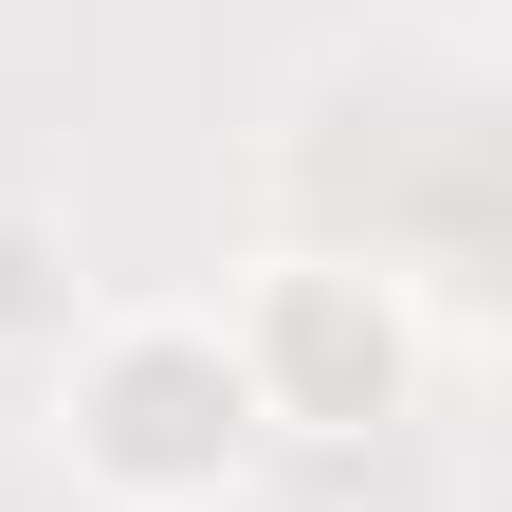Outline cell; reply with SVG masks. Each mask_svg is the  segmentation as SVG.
<instances>
[{
    "label": "cell",
    "mask_w": 512,
    "mask_h": 512,
    "mask_svg": "<svg viewBox=\"0 0 512 512\" xmlns=\"http://www.w3.org/2000/svg\"><path fill=\"white\" fill-rule=\"evenodd\" d=\"M92 330V275H74V238H55L37 202H0V366H55Z\"/></svg>",
    "instance_id": "3957f363"
},
{
    "label": "cell",
    "mask_w": 512,
    "mask_h": 512,
    "mask_svg": "<svg viewBox=\"0 0 512 512\" xmlns=\"http://www.w3.org/2000/svg\"><path fill=\"white\" fill-rule=\"evenodd\" d=\"M55 458H74L92 512H220L275 458L220 311H92V330L55 348Z\"/></svg>",
    "instance_id": "6da1fadb"
},
{
    "label": "cell",
    "mask_w": 512,
    "mask_h": 512,
    "mask_svg": "<svg viewBox=\"0 0 512 512\" xmlns=\"http://www.w3.org/2000/svg\"><path fill=\"white\" fill-rule=\"evenodd\" d=\"M220 311V348L256 384V439H311V458H348V439L403 421V384H421V330H403V275L384 256H256V275L202 293Z\"/></svg>",
    "instance_id": "7a4b0ae2"
}]
</instances>
